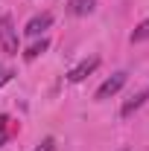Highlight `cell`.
Wrapping results in <instances>:
<instances>
[{
    "label": "cell",
    "instance_id": "obj_11",
    "mask_svg": "<svg viewBox=\"0 0 149 151\" xmlns=\"http://www.w3.org/2000/svg\"><path fill=\"white\" fill-rule=\"evenodd\" d=\"M12 70H9V67H6V64H0V87H3V84H9V81H12Z\"/></svg>",
    "mask_w": 149,
    "mask_h": 151
},
{
    "label": "cell",
    "instance_id": "obj_12",
    "mask_svg": "<svg viewBox=\"0 0 149 151\" xmlns=\"http://www.w3.org/2000/svg\"><path fill=\"white\" fill-rule=\"evenodd\" d=\"M123 151H129V148H123Z\"/></svg>",
    "mask_w": 149,
    "mask_h": 151
},
{
    "label": "cell",
    "instance_id": "obj_4",
    "mask_svg": "<svg viewBox=\"0 0 149 151\" xmlns=\"http://www.w3.org/2000/svg\"><path fill=\"white\" fill-rule=\"evenodd\" d=\"M146 99H149V84L143 87V90H137L134 96H129V99L123 102V108H120V116H123V119H129L134 111H140V108H143V102H146Z\"/></svg>",
    "mask_w": 149,
    "mask_h": 151
},
{
    "label": "cell",
    "instance_id": "obj_9",
    "mask_svg": "<svg viewBox=\"0 0 149 151\" xmlns=\"http://www.w3.org/2000/svg\"><path fill=\"white\" fill-rule=\"evenodd\" d=\"M129 41H131V44H140V41H149V20H143V23H140V26H137V29L131 32V35H129Z\"/></svg>",
    "mask_w": 149,
    "mask_h": 151
},
{
    "label": "cell",
    "instance_id": "obj_6",
    "mask_svg": "<svg viewBox=\"0 0 149 151\" xmlns=\"http://www.w3.org/2000/svg\"><path fill=\"white\" fill-rule=\"evenodd\" d=\"M96 9V0H67V12L73 18H85Z\"/></svg>",
    "mask_w": 149,
    "mask_h": 151
},
{
    "label": "cell",
    "instance_id": "obj_10",
    "mask_svg": "<svg viewBox=\"0 0 149 151\" xmlns=\"http://www.w3.org/2000/svg\"><path fill=\"white\" fill-rule=\"evenodd\" d=\"M32 151H56V139H53V137H44Z\"/></svg>",
    "mask_w": 149,
    "mask_h": 151
},
{
    "label": "cell",
    "instance_id": "obj_8",
    "mask_svg": "<svg viewBox=\"0 0 149 151\" xmlns=\"http://www.w3.org/2000/svg\"><path fill=\"white\" fill-rule=\"evenodd\" d=\"M12 137V119L6 113H0V148L6 145V139Z\"/></svg>",
    "mask_w": 149,
    "mask_h": 151
},
{
    "label": "cell",
    "instance_id": "obj_2",
    "mask_svg": "<svg viewBox=\"0 0 149 151\" xmlns=\"http://www.w3.org/2000/svg\"><path fill=\"white\" fill-rule=\"evenodd\" d=\"M126 78H129V73H123V70H120V73H114L111 78H105V81H102V84L96 87L93 99H96V102H102V99H111L114 93H120V90H123Z\"/></svg>",
    "mask_w": 149,
    "mask_h": 151
},
{
    "label": "cell",
    "instance_id": "obj_1",
    "mask_svg": "<svg viewBox=\"0 0 149 151\" xmlns=\"http://www.w3.org/2000/svg\"><path fill=\"white\" fill-rule=\"evenodd\" d=\"M0 50L6 55H18V29L12 15H0Z\"/></svg>",
    "mask_w": 149,
    "mask_h": 151
},
{
    "label": "cell",
    "instance_id": "obj_3",
    "mask_svg": "<svg viewBox=\"0 0 149 151\" xmlns=\"http://www.w3.org/2000/svg\"><path fill=\"white\" fill-rule=\"evenodd\" d=\"M96 67H99V58H96V55H91V58H82V61L76 64L73 70L67 73V81H70V84H79V81H85V78H88V76H91L93 70H96Z\"/></svg>",
    "mask_w": 149,
    "mask_h": 151
},
{
    "label": "cell",
    "instance_id": "obj_7",
    "mask_svg": "<svg viewBox=\"0 0 149 151\" xmlns=\"http://www.w3.org/2000/svg\"><path fill=\"white\" fill-rule=\"evenodd\" d=\"M47 47H50V41H47V38H41V41H35V44L23 52V58H26V61H35L38 55H44V52H47Z\"/></svg>",
    "mask_w": 149,
    "mask_h": 151
},
{
    "label": "cell",
    "instance_id": "obj_5",
    "mask_svg": "<svg viewBox=\"0 0 149 151\" xmlns=\"http://www.w3.org/2000/svg\"><path fill=\"white\" fill-rule=\"evenodd\" d=\"M50 23H53V15H50V12H41V15H35V18H29V23L23 26V32L38 38L44 29H50Z\"/></svg>",
    "mask_w": 149,
    "mask_h": 151
}]
</instances>
